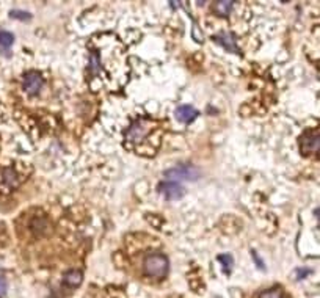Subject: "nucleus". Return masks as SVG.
<instances>
[{
	"mask_svg": "<svg viewBox=\"0 0 320 298\" xmlns=\"http://www.w3.org/2000/svg\"><path fill=\"white\" fill-rule=\"evenodd\" d=\"M253 256H254V260H256V264H257V265H260V269H266V265H264V264H262V260H260V259H257V254H256L254 251H253Z\"/></svg>",
	"mask_w": 320,
	"mask_h": 298,
	"instance_id": "f3484780",
	"label": "nucleus"
},
{
	"mask_svg": "<svg viewBox=\"0 0 320 298\" xmlns=\"http://www.w3.org/2000/svg\"><path fill=\"white\" fill-rule=\"evenodd\" d=\"M7 293V281L5 278L0 275V296H4Z\"/></svg>",
	"mask_w": 320,
	"mask_h": 298,
	"instance_id": "2eb2a0df",
	"label": "nucleus"
},
{
	"mask_svg": "<svg viewBox=\"0 0 320 298\" xmlns=\"http://www.w3.org/2000/svg\"><path fill=\"white\" fill-rule=\"evenodd\" d=\"M217 7V11L223 16H228L231 11H232V7H234V2H231V0H221V2H217L215 4Z\"/></svg>",
	"mask_w": 320,
	"mask_h": 298,
	"instance_id": "9d476101",
	"label": "nucleus"
},
{
	"mask_svg": "<svg viewBox=\"0 0 320 298\" xmlns=\"http://www.w3.org/2000/svg\"><path fill=\"white\" fill-rule=\"evenodd\" d=\"M5 181H7V184H11V185H14L16 182H17V179H16V174L11 171V170H5Z\"/></svg>",
	"mask_w": 320,
	"mask_h": 298,
	"instance_id": "4468645a",
	"label": "nucleus"
},
{
	"mask_svg": "<svg viewBox=\"0 0 320 298\" xmlns=\"http://www.w3.org/2000/svg\"><path fill=\"white\" fill-rule=\"evenodd\" d=\"M82 279H83V275L80 270H69L63 276V281L71 287H79L82 284Z\"/></svg>",
	"mask_w": 320,
	"mask_h": 298,
	"instance_id": "423d86ee",
	"label": "nucleus"
},
{
	"mask_svg": "<svg viewBox=\"0 0 320 298\" xmlns=\"http://www.w3.org/2000/svg\"><path fill=\"white\" fill-rule=\"evenodd\" d=\"M311 273V270H308V269H300V270H297V278L298 279H303L305 276H308Z\"/></svg>",
	"mask_w": 320,
	"mask_h": 298,
	"instance_id": "dca6fc26",
	"label": "nucleus"
},
{
	"mask_svg": "<svg viewBox=\"0 0 320 298\" xmlns=\"http://www.w3.org/2000/svg\"><path fill=\"white\" fill-rule=\"evenodd\" d=\"M176 118L181 121V123H185V124H190L193 123L196 118H198V110L193 108L192 105H181L176 108Z\"/></svg>",
	"mask_w": 320,
	"mask_h": 298,
	"instance_id": "39448f33",
	"label": "nucleus"
},
{
	"mask_svg": "<svg viewBox=\"0 0 320 298\" xmlns=\"http://www.w3.org/2000/svg\"><path fill=\"white\" fill-rule=\"evenodd\" d=\"M166 177H171V181H195L199 177V171L193 165H178L174 168H169L165 171Z\"/></svg>",
	"mask_w": 320,
	"mask_h": 298,
	"instance_id": "f03ea898",
	"label": "nucleus"
},
{
	"mask_svg": "<svg viewBox=\"0 0 320 298\" xmlns=\"http://www.w3.org/2000/svg\"><path fill=\"white\" fill-rule=\"evenodd\" d=\"M218 262L224 267V272L229 273L231 272V267L234 265V259L231 257V254H220L218 256Z\"/></svg>",
	"mask_w": 320,
	"mask_h": 298,
	"instance_id": "9b49d317",
	"label": "nucleus"
},
{
	"mask_svg": "<svg viewBox=\"0 0 320 298\" xmlns=\"http://www.w3.org/2000/svg\"><path fill=\"white\" fill-rule=\"evenodd\" d=\"M305 146L309 147V154L311 153H315L318 154V134L314 132V134H306L303 138H301V149H303Z\"/></svg>",
	"mask_w": 320,
	"mask_h": 298,
	"instance_id": "0eeeda50",
	"label": "nucleus"
},
{
	"mask_svg": "<svg viewBox=\"0 0 320 298\" xmlns=\"http://www.w3.org/2000/svg\"><path fill=\"white\" fill-rule=\"evenodd\" d=\"M10 16H11V17H16V19H21V21H28L30 17H32L30 13H27V11H19V10L10 11Z\"/></svg>",
	"mask_w": 320,
	"mask_h": 298,
	"instance_id": "f8f14e48",
	"label": "nucleus"
},
{
	"mask_svg": "<svg viewBox=\"0 0 320 298\" xmlns=\"http://www.w3.org/2000/svg\"><path fill=\"white\" fill-rule=\"evenodd\" d=\"M143 269L146 275L153 276V278H163L168 273L169 264L168 259L163 254H151L144 259Z\"/></svg>",
	"mask_w": 320,
	"mask_h": 298,
	"instance_id": "f257e3e1",
	"label": "nucleus"
},
{
	"mask_svg": "<svg viewBox=\"0 0 320 298\" xmlns=\"http://www.w3.org/2000/svg\"><path fill=\"white\" fill-rule=\"evenodd\" d=\"M14 43V35L11 32L2 30L0 32V49L2 50H10Z\"/></svg>",
	"mask_w": 320,
	"mask_h": 298,
	"instance_id": "1a4fd4ad",
	"label": "nucleus"
},
{
	"mask_svg": "<svg viewBox=\"0 0 320 298\" xmlns=\"http://www.w3.org/2000/svg\"><path fill=\"white\" fill-rule=\"evenodd\" d=\"M259 298H281V292L278 289H269L264 290Z\"/></svg>",
	"mask_w": 320,
	"mask_h": 298,
	"instance_id": "ddd939ff",
	"label": "nucleus"
},
{
	"mask_svg": "<svg viewBox=\"0 0 320 298\" xmlns=\"http://www.w3.org/2000/svg\"><path fill=\"white\" fill-rule=\"evenodd\" d=\"M43 83H44V80H43V77L38 72L30 71V72L24 74L22 86H24V90L28 93V95H38L40 90L43 88Z\"/></svg>",
	"mask_w": 320,
	"mask_h": 298,
	"instance_id": "20e7f679",
	"label": "nucleus"
},
{
	"mask_svg": "<svg viewBox=\"0 0 320 298\" xmlns=\"http://www.w3.org/2000/svg\"><path fill=\"white\" fill-rule=\"evenodd\" d=\"M215 40H218L226 49L228 50H231V52H239L237 50V46H236V38H234V35H231V33H221V35H218Z\"/></svg>",
	"mask_w": 320,
	"mask_h": 298,
	"instance_id": "6e6552de",
	"label": "nucleus"
},
{
	"mask_svg": "<svg viewBox=\"0 0 320 298\" xmlns=\"http://www.w3.org/2000/svg\"><path fill=\"white\" fill-rule=\"evenodd\" d=\"M157 192L160 195H163L166 199H181L184 196V187L181 184L178 182H173V181H165V182H160L159 187H157Z\"/></svg>",
	"mask_w": 320,
	"mask_h": 298,
	"instance_id": "7ed1b4c3",
	"label": "nucleus"
}]
</instances>
